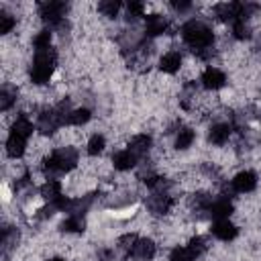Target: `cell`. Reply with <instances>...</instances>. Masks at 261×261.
<instances>
[{"label":"cell","mask_w":261,"mask_h":261,"mask_svg":"<svg viewBox=\"0 0 261 261\" xmlns=\"http://www.w3.org/2000/svg\"><path fill=\"white\" fill-rule=\"evenodd\" d=\"M55 61H57V53L55 49L47 47V49H39L35 53V59H33V69H31V80L35 84H45L49 82L51 73H53V67H55Z\"/></svg>","instance_id":"cell-1"},{"label":"cell","mask_w":261,"mask_h":261,"mask_svg":"<svg viewBox=\"0 0 261 261\" xmlns=\"http://www.w3.org/2000/svg\"><path fill=\"white\" fill-rule=\"evenodd\" d=\"M181 37L188 45H192L194 49H206L212 43V31L200 22V20H190L181 27Z\"/></svg>","instance_id":"cell-2"},{"label":"cell","mask_w":261,"mask_h":261,"mask_svg":"<svg viewBox=\"0 0 261 261\" xmlns=\"http://www.w3.org/2000/svg\"><path fill=\"white\" fill-rule=\"evenodd\" d=\"M77 163V151L73 147H59L45 159V169L55 173V171H69Z\"/></svg>","instance_id":"cell-3"},{"label":"cell","mask_w":261,"mask_h":261,"mask_svg":"<svg viewBox=\"0 0 261 261\" xmlns=\"http://www.w3.org/2000/svg\"><path fill=\"white\" fill-rule=\"evenodd\" d=\"M63 12H65V4L63 2H45V4H41V16H43V20H47L53 27L61 24Z\"/></svg>","instance_id":"cell-4"},{"label":"cell","mask_w":261,"mask_h":261,"mask_svg":"<svg viewBox=\"0 0 261 261\" xmlns=\"http://www.w3.org/2000/svg\"><path fill=\"white\" fill-rule=\"evenodd\" d=\"M255 186H257V177H255L253 171H241L232 179V190L239 192V194L251 192V190H255Z\"/></svg>","instance_id":"cell-5"},{"label":"cell","mask_w":261,"mask_h":261,"mask_svg":"<svg viewBox=\"0 0 261 261\" xmlns=\"http://www.w3.org/2000/svg\"><path fill=\"white\" fill-rule=\"evenodd\" d=\"M237 226L232 222H228V218H222V220H216L212 224V234L220 241H232L237 237Z\"/></svg>","instance_id":"cell-6"},{"label":"cell","mask_w":261,"mask_h":261,"mask_svg":"<svg viewBox=\"0 0 261 261\" xmlns=\"http://www.w3.org/2000/svg\"><path fill=\"white\" fill-rule=\"evenodd\" d=\"M224 82H226L224 73L220 69H216V67H206L204 73H202V84L208 90H218V88L224 86Z\"/></svg>","instance_id":"cell-7"},{"label":"cell","mask_w":261,"mask_h":261,"mask_svg":"<svg viewBox=\"0 0 261 261\" xmlns=\"http://www.w3.org/2000/svg\"><path fill=\"white\" fill-rule=\"evenodd\" d=\"M130 253H133V257H137V259H141V261H149V259H153V255H155V245H153V241H149V239H137V243L133 245Z\"/></svg>","instance_id":"cell-8"},{"label":"cell","mask_w":261,"mask_h":261,"mask_svg":"<svg viewBox=\"0 0 261 261\" xmlns=\"http://www.w3.org/2000/svg\"><path fill=\"white\" fill-rule=\"evenodd\" d=\"M159 67H161V71H165V73H175V71L181 67V55H179L177 51L165 53V55L161 57V61H159Z\"/></svg>","instance_id":"cell-9"},{"label":"cell","mask_w":261,"mask_h":261,"mask_svg":"<svg viewBox=\"0 0 261 261\" xmlns=\"http://www.w3.org/2000/svg\"><path fill=\"white\" fill-rule=\"evenodd\" d=\"M112 163H114V167H116V169L126 171V169H130V167L137 163V155H135V153H130L128 149H126V151H118V153L112 157Z\"/></svg>","instance_id":"cell-10"},{"label":"cell","mask_w":261,"mask_h":261,"mask_svg":"<svg viewBox=\"0 0 261 261\" xmlns=\"http://www.w3.org/2000/svg\"><path fill=\"white\" fill-rule=\"evenodd\" d=\"M24 147H27V139H22V137H18V135H10L8 137V141H6V153L10 155V157H22V153H24Z\"/></svg>","instance_id":"cell-11"},{"label":"cell","mask_w":261,"mask_h":261,"mask_svg":"<svg viewBox=\"0 0 261 261\" xmlns=\"http://www.w3.org/2000/svg\"><path fill=\"white\" fill-rule=\"evenodd\" d=\"M171 204H173V200H171L167 194H155V196L149 200V208H151V212H155V214L167 212V210L171 208Z\"/></svg>","instance_id":"cell-12"},{"label":"cell","mask_w":261,"mask_h":261,"mask_svg":"<svg viewBox=\"0 0 261 261\" xmlns=\"http://www.w3.org/2000/svg\"><path fill=\"white\" fill-rule=\"evenodd\" d=\"M228 137H230V126L228 124H214L212 128H210V135H208V139H210V143H214V145H224L226 141H228Z\"/></svg>","instance_id":"cell-13"},{"label":"cell","mask_w":261,"mask_h":261,"mask_svg":"<svg viewBox=\"0 0 261 261\" xmlns=\"http://www.w3.org/2000/svg\"><path fill=\"white\" fill-rule=\"evenodd\" d=\"M208 210H210V214H212L214 218L222 220V218H228V214L232 212V204H230L226 198H222V200L212 202V204L208 206Z\"/></svg>","instance_id":"cell-14"},{"label":"cell","mask_w":261,"mask_h":261,"mask_svg":"<svg viewBox=\"0 0 261 261\" xmlns=\"http://www.w3.org/2000/svg\"><path fill=\"white\" fill-rule=\"evenodd\" d=\"M165 29H167L165 18L159 16V14H153V16H149V20H147V29H145V33H147L149 37H157V35H163Z\"/></svg>","instance_id":"cell-15"},{"label":"cell","mask_w":261,"mask_h":261,"mask_svg":"<svg viewBox=\"0 0 261 261\" xmlns=\"http://www.w3.org/2000/svg\"><path fill=\"white\" fill-rule=\"evenodd\" d=\"M10 135H18L22 139H29L33 135V122L27 118V116H18L14 122H12V130Z\"/></svg>","instance_id":"cell-16"},{"label":"cell","mask_w":261,"mask_h":261,"mask_svg":"<svg viewBox=\"0 0 261 261\" xmlns=\"http://www.w3.org/2000/svg\"><path fill=\"white\" fill-rule=\"evenodd\" d=\"M149 147H151V137H149V135H137V137H133V141H130V149H128V151L135 153V155L139 157V155L147 153Z\"/></svg>","instance_id":"cell-17"},{"label":"cell","mask_w":261,"mask_h":261,"mask_svg":"<svg viewBox=\"0 0 261 261\" xmlns=\"http://www.w3.org/2000/svg\"><path fill=\"white\" fill-rule=\"evenodd\" d=\"M41 196L47 198L49 202H53L55 198L61 196V184H59L57 179H49L47 184H43V188H41Z\"/></svg>","instance_id":"cell-18"},{"label":"cell","mask_w":261,"mask_h":261,"mask_svg":"<svg viewBox=\"0 0 261 261\" xmlns=\"http://www.w3.org/2000/svg\"><path fill=\"white\" fill-rule=\"evenodd\" d=\"M90 120V110L88 108H77V110H71L67 112V124H75V126H82Z\"/></svg>","instance_id":"cell-19"},{"label":"cell","mask_w":261,"mask_h":261,"mask_svg":"<svg viewBox=\"0 0 261 261\" xmlns=\"http://www.w3.org/2000/svg\"><path fill=\"white\" fill-rule=\"evenodd\" d=\"M194 139H196V135H194L192 128H181L177 133V137H175V147L177 149H188L194 143Z\"/></svg>","instance_id":"cell-20"},{"label":"cell","mask_w":261,"mask_h":261,"mask_svg":"<svg viewBox=\"0 0 261 261\" xmlns=\"http://www.w3.org/2000/svg\"><path fill=\"white\" fill-rule=\"evenodd\" d=\"M61 228H63L65 232H82V230H84V220H82L77 214H73V216H69L67 220H63Z\"/></svg>","instance_id":"cell-21"},{"label":"cell","mask_w":261,"mask_h":261,"mask_svg":"<svg viewBox=\"0 0 261 261\" xmlns=\"http://www.w3.org/2000/svg\"><path fill=\"white\" fill-rule=\"evenodd\" d=\"M196 255L188 249V247H175L169 255V261H194Z\"/></svg>","instance_id":"cell-22"},{"label":"cell","mask_w":261,"mask_h":261,"mask_svg":"<svg viewBox=\"0 0 261 261\" xmlns=\"http://www.w3.org/2000/svg\"><path fill=\"white\" fill-rule=\"evenodd\" d=\"M118 8H120V2H116V0H102V2L98 4V10H100L104 16H116Z\"/></svg>","instance_id":"cell-23"},{"label":"cell","mask_w":261,"mask_h":261,"mask_svg":"<svg viewBox=\"0 0 261 261\" xmlns=\"http://www.w3.org/2000/svg\"><path fill=\"white\" fill-rule=\"evenodd\" d=\"M104 145H106L104 137H102V135H94V137L90 139V143H88V153H90V155H98V153H102Z\"/></svg>","instance_id":"cell-24"},{"label":"cell","mask_w":261,"mask_h":261,"mask_svg":"<svg viewBox=\"0 0 261 261\" xmlns=\"http://www.w3.org/2000/svg\"><path fill=\"white\" fill-rule=\"evenodd\" d=\"M49 41H51V33H49V31H41V33L35 37L33 43H35V47H37V51H39V49H47V47H49Z\"/></svg>","instance_id":"cell-25"},{"label":"cell","mask_w":261,"mask_h":261,"mask_svg":"<svg viewBox=\"0 0 261 261\" xmlns=\"http://www.w3.org/2000/svg\"><path fill=\"white\" fill-rule=\"evenodd\" d=\"M232 33H234L237 39H247V37H249V27L245 24V20H234Z\"/></svg>","instance_id":"cell-26"},{"label":"cell","mask_w":261,"mask_h":261,"mask_svg":"<svg viewBox=\"0 0 261 261\" xmlns=\"http://www.w3.org/2000/svg\"><path fill=\"white\" fill-rule=\"evenodd\" d=\"M14 27V18L10 16V14H0V33L2 35H6V33H10V29Z\"/></svg>","instance_id":"cell-27"},{"label":"cell","mask_w":261,"mask_h":261,"mask_svg":"<svg viewBox=\"0 0 261 261\" xmlns=\"http://www.w3.org/2000/svg\"><path fill=\"white\" fill-rule=\"evenodd\" d=\"M188 249H190V251H192V253L198 257V255H200V253L206 249V243H204V239H202V237H194V239L190 241V247H188Z\"/></svg>","instance_id":"cell-28"},{"label":"cell","mask_w":261,"mask_h":261,"mask_svg":"<svg viewBox=\"0 0 261 261\" xmlns=\"http://www.w3.org/2000/svg\"><path fill=\"white\" fill-rule=\"evenodd\" d=\"M12 102H14V94H10V92H8V88H4V90H2V94H0V108L6 112V110L10 108V104H12Z\"/></svg>","instance_id":"cell-29"},{"label":"cell","mask_w":261,"mask_h":261,"mask_svg":"<svg viewBox=\"0 0 261 261\" xmlns=\"http://www.w3.org/2000/svg\"><path fill=\"white\" fill-rule=\"evenodd\" d=\"M128 16H141L145 12V4L143 2H128Z\"/></svg>","instance_id":"cell-30"},{"label":"cell","mask_w":261,"mask_h":261,"mask_svg":"<svg viewBox=\"0 0 261 261\" xmlns=\"http://www.w3.org/2000/svg\"><path fill=\"white\" fill-rule=\"evenodd\" d=\"M173 6H175L177 10H188V8H190V2H173Z\"/></svg>","instance_id":"cell-31"},{"label":"cell","mask_w":261,"mask_h":261,"mask_svg":"<svg viewBox=\"0 0 261 261\" xmlns=\"http://www.w3.org/2000/svg\"><path fill=\"white\" fill-rule=\"evenodd\" d=\"M49 261H63V259H57V257H55V259H49Z\"/></svg>","instance_id":"cell-32"}]
</instances>
